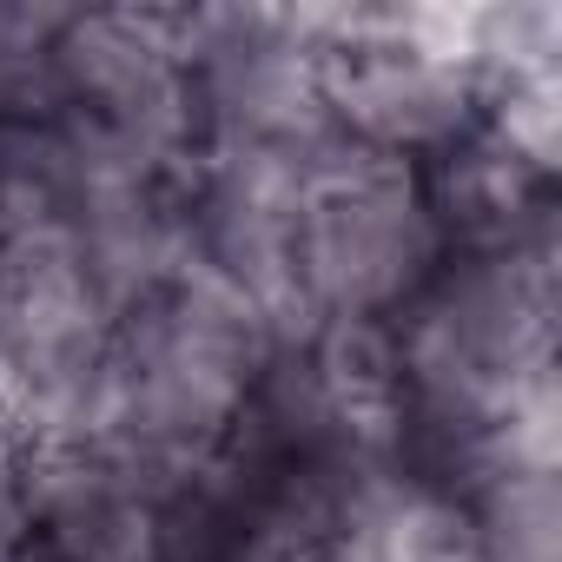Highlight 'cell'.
I'll list each match as a JSON object with an SVG mask.
<instances>
[{"mask_svg": "<svg viewBox=\"0 0 562 562\" xmlns=\"http://www.w3.org/2000/svg\"><path fill=\"white\" fill-rule=\"evenodd\" d=\"M463 516L476 562H555V476H490Z\"/></svg>", "mask_w": 562, "mask_h": 562, "instance_id": "cell-2", "label": "cell"}, {"mask_svg": "<svg viewBox=\"0 0 562 562\" xmlns=\"http://www.w3.org/2000/svg\"><path fill=\"white\" fill-rule=\"evenodd\" d=\"M325 106L331 120L391 153V159H443L450 146H463L476 126H483V87L476 74H457V67H437L411 47H397L391 34L364 41V47H345V54H325Z\"/></svg>", "mask_w": 562, "mask_h": 562, "instance_id": "cell-1", "label": "cell"}]
</instances>
